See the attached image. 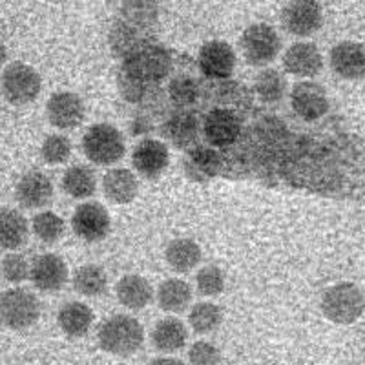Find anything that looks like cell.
<instances>
[{"label": "cell", "instance_id": "1", "mask_svg": "<svg viewBox=\"0 0 365 365\" xmlns=\"http://www.w3.org/2000/svg\"><path fill=\"white\" fill-rule=\"evenodd\" d=\"M161 8L163 0H123L108 31L132 135L166 139L200 185L256 181L325 200L364 197V135L347 117L311 125L291 106L262 103L243 81L208 79L194 58L161 42Z\"/></svg>", "mask_w": 365, "mask_h": 365}, {"label": "cell", "instance_id": "2", "mask_svg": "<svg viewBox=\"0 0 365 365\" xmlns=\"http://www.w3.org/2000/svg\"><path fill=\"white\" fill-rule=\"evenodd\" d=\"M97 341L104 353L128 358L139 353L145 344V329L141 322L130 314H113L104 319L97 331Z\"/></svg>", "mask_w": 365, "mask_h": 365}, {"label": "cell", "instance_id": "3", "mask_svg": "<svg viewBox=\"0 0 365 365\" xmlns=\"http://www.w3.org/2000/svg\"><path fill=\"white\" fill-rule=\"evenodd\" d=\"M365 299L358 285L351 282H340L329 287L322 296L319 309L322 314L338 325H353L364 314Z\"/></svg>", "mask_w": 365, "mask_h": 365}, {"label": "cell", "instance_id": "4", "mask_svg": "<svg viewBox=\"0 0 365 365\" xmlns=\"http://www.w3.org/2000/svg\"><path fill=\"white\" fill-rule=\"evenodd\" d=\"M83 154L97 166H112L126 154L125 137L117 126L99 123L86 130L83 135Z\"/></svg>", "mask_w": 365, "mask_h": 365}, {"label": "cell", "instance_id": "5", "mask_svg": "<svg viewBox=\"0 0 365 365\" xmlns=\"http://www.w3.org/2000/svg\"><path fill=\"white\" fill-rule=\"evenodd\" d=\"M287 96H289V106L292 113L303 123L314 125V123L331 119L334 113H338L332 112V103L325 86L314 81H299Z\"/></svg>", "mask_w": 365, "mask_h": 365}, {"label": "cell", "instance_id": "6", "mask_svg": "<svg viewBox=\"0 0 365 365\" xmlns=\"http://www.w3.org/2000/svg\"><path fill=\"white\" fill-rule=\"evenodd\" d=\"M41 318V302L34 292L15 287L0 294V324L9 331H26Z\"/></svg>", "mask_w": 365, "mask_h": 365}, {"label": "cell", "instance_id": "7", "mask_svg": "<svg viewBox=\"0 0 365 365\" xmlns=\"http://www.w3.org/2000/svg\"><path fill=\"white\" fill-rule=\"evenodd\" d=\"M240 46L250 66L263 68L274 63L282 51V37L267 22H254L241 34Z\"/></svg>", "mask_w": 365, "mask_h": 365}, {"label": "cell", "instance_id": "8", "mask_svg": "<svg viewBox=\"0 0 365 365\" xmlns=\"http://www.w3.org/2000/svg\"><path fill=\"white\" fill-rule=\"evenodd\" d=\"M0 90L2 96L13 106H24L34 103L42 90V79L38 71L29 64L11 63L4 68L0 77Z\"/></svg>", "mask_w": 365, "mask_h": 365}, {"label": "cell", "instance_id": "9", "mask_svg": "<svg viewBox=\"0 0 365 365\" xmlns=\"http://www.w3.org/2000/svg\"><path fill=\"white\" fill-rule=\"evenodd\" d=\"M282 24L294 37H311L324 26V9L318 0H289L282 11Z\"/></svg>", "mask_w": 365, "mask_h": 365}, {"label": "cell", "instance_id": "10", "mask_svg": "<svg viewBox=\"0 0 365 365\" xmlns=\"http://www.w3.org/2000/svg\"><path fill=\"white\" fill-rule=\"evenodd\" d=\"M71 228L79 240L86 243H99L108 237L112 230V220L103 205L97 201H86L75 208L71 216Z\"/></svg>", "mask_w": 365, "mask_h": 365}, {"label": "cell", "instance_id": "11", "mask_svg": "<svg viewBox=\"0 0 365 365\" xmlns=\"http://www.w3.org/2000/svg\"><path fill=\"white\" fill-rule=\"evenodd\" d=\"M237 57L234 48L225 41H208L201 46L195 66L208 79H228L234 77Z\"/></svg>", "mask_w": 365, "mask_h": 365}, {"label": "cell", "instance_id": "12", "mask_svg": "<svg viewBox=\"0 0 365 365\" xmlns=\"http://www.w3.org/2000/svg\"><path fill=\"white\" fill-rule=\"evenodd\" d=\"M46 117L48 123L58 130L79 128L86 117V106L81 96L73 91H57L48 99Z\"/></svg>", "mask_w": 365, "mask_h": 365}, {"label": "cell", "instance_id": "13", "mask_svg": "<svg viewBox=\"0 0 365 365\" xmlns=\"http://www.w3.org/2000/svg\"><path fill=\"white\" fill-rule=\"evenodd\" d=\"M132 165L141 178L158 179L170 165V150L161 139L143 137L133 148Z\"/></svg>", "mask_w": 365, "mask_h": 365}, {"label": "cell", "instance_id": "14", "mask_svg": "<svg viewBox=\"0 0 365 365\" xmlns=\"http://www.w3.org/2000/svg\"><path fill=\"white\" fill-rule=\"evenodd\" d=\"M68 278L70 272L66 262L57 254H42L29 267V279L42 292L61 291Z\"/></svg>", "mask_w": 365, "mask_h": 365}, {"label": "cell", "instance_id": "15", "mask_svg": "<svg viewBox=\"0 0 365 365\" xmlns=\"http://www.w3.org/2000/svg\"><path fill=\"white\" fill-rule=\"evenodd\" d=\"M283 68L299 79H312L324 70V57L314 42H296L283 53Z\"/></svg>", "mask_w": 365, "mask_h": 365}, {"label": "cell", "instance_id": "16", "mask_svg": "<svg viewBox=\"0 0 365 365\" xmlns=\"http://www.w3.org/2000/svg\"><path fill=\"white\" fill-rule=\"evenodd\" d=\"M53 182L44 172L31 170L22 175L15 188V197L19 205L28 210H38L44 208L53 201Z\"/></svg>", "mask_w": 365, "mask_h": 365}, {"label": "cell", "instance_id": "17", "mask_svg": "<svg viewBox=\"0 0 365 365\" xmlns=\"http://www.w3.org/2000/svg\"><path fill=\"white\" fill-rule=\"evenodd\" d=\"M332 71L345 81H361L365 75L364 44L345 41L336 44L329 55Z\"/></svg>", "mask_w": 365, "mask_h": 365}, {"label": "cell", "instance_id": "18", "mask_svg": "<svg viewBox=\"0 0 365 365\" xmlns=\"http://www.w3.org/2000/svg\"><path fill=\"white\" fill-rule=\"evenodd\" d=\"M117 302L128 311H143L154 302V289L139 274H126L115 285Z\"/></svg>", "mask_w": 365, "mask_h": 365}, {"label": "cell", "instance_id": "19", "mask_svg": "<svg viewBox=\"0 0 365 365\" xmlns=\"http://www.w3.org/2000/svg\"><path fill=\"white\" fill-rule=\"evenodd\" d=\"M103 194L113 205H128L139 194V181L128 168H112L103 178Z\"/></svg>", "mask_w": 365, "mask_h": 365}, {"label": "cell", "instance_id": "20", "mask_svg": "<svg viewBox=\"0 0 365 365\" xmlns=\"http://www.w3.org/2000/svg\"><path fill=\"white\" fill-rule=\"evenodd\" d=\"M93 319H96L93 311L83 302L64 303L57 314L58 327L70 338L86 336L93 325Z\"/></svg>", "mask_w": 365, "mask_h": 365}, {"label": "cell", "instance_id": "21", "mask_svg": "<svg viewBox=\"0 0 365 365\" xmlns=\"http://www.w3.org/2000/svg\"><path fill=\"white\" fill-rule=\"evenodd\" d=\"M188 340V331L179 318L168 316L159 319L152 329V345L159 353H175L185 347Z\"/></svg>", "mask_w": 365, "mask_h": 365}, {"label": "cell", "instance_id": "22", "mask_svg": "<svg viewBox=\"0 0 365 365\" xmlns=\"http://www.w3.org/2000/svg\"><path fill=\"white\" fill-rule=\"evenodd\" d=\"M29 236V223L24 214L15 208L0 210V249L17 250Z\"/></svg>", "mask_w": 365, "mask_h": 365}, {"label": "cell", "instance_id": "23", "mask_svg": "<svg viewBox=\"0 0 365 365\" xmlns=\"http://www.w3.org/2000/svg\"><path fill=\"white\" fill-rule=\"evenodd\" d=\"M201 247L194 240L188 237H179L168 243L165 250V259L172 270L179 274H187L194 270L201 263Z\"/></svg>", "mask_w": 365, "mask_h": 365}, {"label": "cell", "instance_id": "24", "mask_svg": "<svg viewBox=\"0 0 365 365\" xmlns=\"http://www.w3.org/2000/svg\"><path fill=\"white\" fill-rule=\"evenodd\" d=\"M250 88L256 93L257 99L265 104H270V106L283 104L287 93H289L285 75L279 70H274V68H265L263 71H259Z\"/></svg>", "mask_w": 365, "mask_h": 365}, {"label": "cell", "instance_id": "25", "mask_svg": "<svg viewBox=\"0 0 365 365\" xmlns=\"http://www.w3.org/2000/svg\"><path fill=\"white\" fill-rule=\"evenodd\" d=\"M155 299H158V305L161 311L170 312V314H181L190 305L192 289L185 279H165L159 285Z\"/></svg>", "mask_w": 365, "mask_h": 365}, {"label": "cell", "instance_id": "26", "mask_svg": "<svg viewBox=\"0 0 365 365\" xmlns=\"http://www.w3.org/2000/svg\"><path fill=\"white\" fill-rule=\"evenodd\" d=\"M63 190L73 200H88L97 190L96 172L86 165L71 166L63 175Z\"/></svg>", "mask_w": 365, "mask_h": 365}, {"label": "cell", "instance_id": "27", "mask_svg": "<svg viewBox=\"0 0 365 365\" xmlns=\"http://www.w3.org/2000/svg\"><path fill=\"white\" fill-rule=\"evenodd\" d=\"M73 289L84 298H99L108 291V276L101 265H83L73 272Z\"/></svg>", "mask_w": 365, "mask_h": 365}, {"label": "cell", "instance_id": "28", "mask_svg": "<svg viewBox=\"0 0 365 365\" xmlns=\"http://www.w3.org/2000/svg\"><path fill=\"white\" fill-rule=\"evenodd\" d=\"M223 318V309L217 303L200 302L190 309L188 324L195 334H208V332H214L221 327Z\"/></svg>", "mask_w": 365, "mask_h": 365}, {"label": "cell", "instance_id": "29", "mask_svg": "<svg viewBox=\"0 0 365 365\" xmlns=\"http://www.w3.org/2000/svg\"><path fill=\"white\" fill-rule=\"evenodd\" d=\"M31 230H34L37 240H41L42 243L53 245L66 232V223L55 212L44 210L38 212L37 216L31 220Z\"/></svg>", "mask_w": 365, "mask_h": 365}, {"label": "cell", "instance_id": "30", "mask_svg": "<svg viewBox=\"0 0 365 365\" xmlns=\"http://www.w3.org/2000/svg\"><path fill=\"white\" fill-rule=\"evenodd\" d=\"M71 155V141L66 135L51 133L42 141L41 158L48 165H64Z\"/></svg>", "mask_w": 365, "mask_h": 365}, {"label": "cell", "instance_id": "31", "mask_svg": "<svg viewBox=\"0 0 365 365\" xmlns=\"http://www.w3.org/2000/svg\"><path fill=\"white\" fill-rule=\"evenodd\" d=\"M195 287L203 298H214L225 291V274L220 267L207 265L195 276Z\"/></svg>", "mask_w": 365, "mask_h": 365}, {"label": "cell", "instance_id": "32", "mask_svg": "<svg viewBox=\"0 0 365 365\" xmlns=\"http://www.w3.org/2000/svg\"><path fill=\"white\" fill-rule=\"evenodd\" d=\"M0 270H2V276H4L6 282L15 283V285H19V283L26 282V279L29 278L28 259H26L22 254H17V252L8 254V256L2 259V267H0Z\"/></svg>", "mask_w": 365, "mask_h": 365}, {"label": "cell", "instance_id": "33", "mask_svg": "<svg viewBox=\"0 0 365 365\" xmlns=\"http://www.w3.org/2000/svg\"><path fill=\"white\" fill-rule=\"evenodd\" d=\"M188 360L194 365H216L221 364L220 349L212 341H195L188 351Z\"/></svg>", "mask_w": 365, "mask_h": 365}, {"label": "cell", "instance_id": "34", "mask_svg": "<svg viewBox=\"0 0 365 365\" xmlns=\"http://www.w3.org/2000/svg\"><path fill=\"white\" fill-rule=\"evenodd\" d=\"M6 61H8V48H6L4 42H0V68L4 66Z\"/></svg>", "mask_w": 365, "mask_h": 365}, {"label": "cell", "instance_id": "35", "mask_svg": "<svg viewBox=\"0 0 365 365\" xmlns=\"http://www.w3.org/2000/svg\"><path fill=\"white\" fill-rule=\"evenodd\" d=\"M155 364H181V361H175V360H158Z\"/></svg>", "mask_w": 365, "mask_h": 365}]
</instances>
